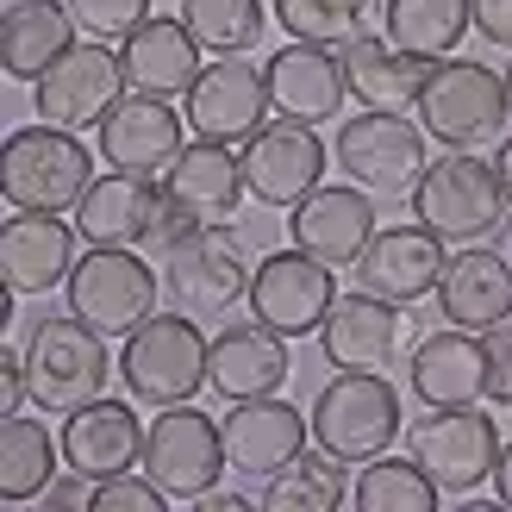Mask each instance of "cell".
<instances>
[{
  "label": "cell",
  "mask_w": 512,
  "mask_h": 512,
  "mask_svg": "<svg viewBox=\"0 0 512 512\" xmlns=\"http://www.w3.org/2000/svg\"><path fill=\"white\" fill-rule=\"evenodd\" d=\"M213 338L194 325V313H150L132 338H119V381L138 406H182L200 388H213Z\"/></svg>",
  "instance_id": "obj_1"
},
{
  "label": "cell",
  "mask_w": 512,
  "mask_h": 512,
  "mask_svg": "<svg viewBox=\"0 0 512 512\" xmlns=\"http://www.w3.org/2000/svg\"><path fill=\"white\" fill-rule=\"evenodd\" d=\"M100 157L82 144V132L63 125H25L0 150V194L13 213H75V200L94 188Z\"/></svg>",
  "instance_id": "obj_2"
},
{
  "label": "cell",
  "mask_w": 512,
  "mask_h": 512,
  "mask_svg": "<svg viewBox=\"0 0 512 512\" xmlns=\"http://www.w3.org/2000/svg\"><path fill=\"white\" fill-rule=\"evenodd\" d=\"M313 444L331 450L338 463H375L400 438V388L388 369H338L313 400Z\"/></svg>",
  "instance_id": "obj_3"
},
{
  "label": "cell",
  "mask_w": 512,
  "mask_h": 512,
  "mask_svg": "<svg viewBox=\"0 0 512 512\" xmlns=\"http://www.w3.org/2000/svg\"><path fill=\"white\" fill-rule=\"evenodd\" d=\"M63 294H69L75 319H88L94 331H107V338H132V331L157 313L163 269H150L132 244H88L75 256Z\"/></svg>",
  "instance_id": "obj_4"
},
{
  "label": "cell",
  "mask_w": 512,
  "mask_h": 512,
  "mask_svg": "<svg viewBox=\"0 0 512 512\" xmlns=\"http://www.w3.org/2000/svg\"><path fill=\"white\" fill-rule=\"evenodd\" d=\"M413 200V219L431 225L444 244H488L506 225V194L494 163H481L475 150H450V157H431V169L419 175V188L406 194Z\"/></svg>",
  "instance_id": "obj_5"
},
{
  "label": "cell",
  "mask_w": 512,
  "mask_h": 512,
  "mask_svg": "<svg viewBox=\"0 0 512 512\" xmlns=\"http://www.w3.org/2000/svg\"><path fill=\"white\" fill-rule=\"evenodd\" d=\"M119 363L107 356V331H94L88 319L57 313L32 325V344H25V375H32V406L44 413H75L107 394V375Z\"/></svg>",
  "instance_id": "obj_6"
},
{
  "label": "cell",
  "mask_w": 512,
  "mask_h": 512,
  "mask_svg": "<svg viewBox=\"0 0 512 512\" xmlns=\"http://www.w3.org/2000/svg\"><path fill=\"white\" fill-rule=\"evenodd\" d=\"M250 244L238 225H194L188 238L163 250V294L194 319H219L250 294Z\"/></svg>",
  "instance_id": "obj_7"
},
{
  "label": "cell",
  "mask_w": 512,
  "mask_h": 512,
  "mask_svg": "<svg viewBox=\"0 0 512 512\" xmlns=\"http://www.w3.org/2000/svg\"><path fill=\"white\" fill-rule=\"evenodd\" d=\"M331 157H338V169L350 175L356 188H369L375 200L413 194L419 175L431 169V157H425V125L406 119V113H375V107H363L356 119L338 125Z\"/></svg>",
  "instance_id": "obj_8"
},
{
  "label": "cell",
  "mask_w": 512,
  "mask_h": 512,
  "mask_svg": "<svg viewBox=\"0 0 512 512\" xmlns=\"http://www.w3.org/2000/svg\"><path fill=\"white\" fill-rule=\"evenodd\" d=\"M419 125L425 138H438L450 150H469V144H488L506 119V75L475 63V57H444L431 63V82L419 94Z\"/></svg>",
  "instance_id": "obj_9"
},
{
  "label": "cell",
  "mask_w": 512,
  "mask_h": 512,
  "mask_svg": "<svg viewBox=\"0 0 512 512\" xmlns=\"http://www.w3.org/2000/svg\"><path fill=\"white\" fill-rule=\"evenodd\" d=\"M225 469H232V456H225V431H219V419L200 413L194 400L163 406V413L150 419L144 475L157 481L169 500H207Z\"/></svg>",
  "instance_id": "obj_10"
},
{
  "label": "cell",
  "mask_w": 512,
  "mask_h": 512,
  "mask_svg": "<svg viewBox=\"0 0 512 512\" xmlns=\"http://www.w3.org/2000/svg\"><path fill=\"white\" fill-rule=\"evenodd\" d=\"M125 94H132V82H125L119 50L107 38H94V44H75L69 57H57L32 82V113L44 125H63V132H100V119Z\"/></svg>",
  "instance_id": "obj_11"
},
{
  "label": "cell",
  "mask_w": 512,
  "mask_h": 512,
  "mask_svg": "<svg viewBox=\"0 0 512 512\" xmlns=\"http://www.w3.org/2000/svg\"><path fill=\"white\" fill-rule=\"evenodd\" d=\"M406 450L419 456L444 494H475L481 481H494L500 425L481 406H431L419 425H406Z\"/></svg>",
  "instance_id": "obj_12"
},
{
  "label": "cell",
  "mask_w": 512,
  "mask_h": 512,
  "mask_svg": "<svg viewBox=\"0 0 512 512\" xmlns=\"http://www.w3.org/2000/svg\"><path fill=\"white\" fill-rule=\"evenodd\" d=\"M331 300H338V281H331V263H319V256H306L300 244L294 250H269L263 263H256L250 275V319L275 325L281 338H306V331H319Z\"/></svg>",
  "instance_id": "obj_13"
},
{
  "label": "cell",
  "mask_w": 512,
  "mask_h": 512,
  "mask_svg": "<svg viewBox=\"0 0 512 512\" xmlns=\"http://www.w3.org/2000/svg\"><path fill=\"white\" fill-rule=\"evenodd\" d=\"M182 113H188V132L194 138H219V144H244L269 125V75L263 63H244V57H219L200 69V82L182 94Z\"/></svg>",
  "instance_id": "obj_14"
},
{
  "label": "cell",
  "mask_w": 512,
  "mask_h": 512,
  "mask_svg": "<svg viewBox=\"0 0 512 512\" xmlns=\"http://www.w3.org/2000/svg\"><path fill=\"white\" fill-rule=\"evenodd\" d=\"M238 157H244L250 200H263V207H300L325 182V138L319 125L300 119H269L256 138H244Z\"/></svg>",
  "instance_id": "obj_15"
},
{
  "label": "cell",
  "mask_w": 512,
  "mask_h": 512,
  "mask_svg": "<svg viewBox=\"0 0 512 512\" xmlns=\"http://www.w3.org/2000/svg\"><path fill=\"white\" fill-rule=\"evenodd\" d=\"M375 232V194L356 182H319L300 207H288V238L331 269H356Z\"/></svg>",
  "instance_id": "obj_16"
},
{
  "label": "cell",
  "mask_w": 512,
  "mask_h": 512,
  "mask_svg": "<svg viewBox=\"0 0 512 512\" xmlns=\"http://www.w3.org/2000/svg\"><path fill=\"white\" fill-rule=\"evenodd\" d=\"M413 338V319L400 313V300H381L369 288L338 294L319 325V350L331 369H388Z\"/></svg>",
  "instance_id": "obj_17"
},
{
  "label": "cell",
  "mask_w": 512,
  "mask_h": 512,
  "mask_svg": "<svg viewBox=\"0 0 512 512\" xmlns=\"http://www.w3.org/2000/svg\"><path fill=\"white\" fill-rule=\"evenodd\" d=\"M182 125H188V113H175L163 94H125L94 132L100 163L125 169V175H163L182 157Z\"/></svg>",
  "instance_id": "obj_18"
},
{
  "label": "cell",
  "mask_w": 512,
  "mask_h": 512,
  "mask_svg": "<svg viewBox=\"0 0 512 512\" xmlns=\"http://www.w3.org/2000/svg\"><path fill=\"white\" fill-rule=\"evenodd\" d=\"M444 263H450V250H444V238L431 232V225H419V219L413 225H381L369 238V250L356 256V281H363L369 294H381V300L413 306L425 294H438Z\"/></svg>",
  "instance_id": "obj_19"
},
{
  "label": "cell",
  "mask_w": 512,
  "mask_h": 512,
  "mask_svg": "<svg viewBox=\"0 0 512 512\" xmlns=\"http://www.w3.org/2000/svg\"><path fill=\"white\" fill-rule=\"evenodd\" d=\"M144 438L150 425L132 413V400H88L63 413V463L88 481H113L125 469H144Z\"/></svg>",
  "instance_id": "obj_20"
},
{
  "label": "cell",
  "mask_w": 512,
  "mask_h": 512,
  "mask_svg": "<svg viewBox=\"0 0 512 512\" xmlns=\"http://www.w3.org/2000/svg\"><path fill=\"white\" fill-rule=\"evenodd\" d=\"M263 75H269V107H275V119H300V125L338 119L344 94H350V82H344V50L306 44V38L281 44L275 57L263 63Z\"/></svg>",
  "instance_id": "obj_21"
},
{
  "label": "cell",
  "mask_w": 512,
  "mask_h": 512,
  "mask_svg": "<svg viewBox=\"0 0 512 512\" xmlns=\"http://www.w3.org/2000/svg\"><path fill=\"white\" fill-rule=\"evenodd\" d=\"M75 232L82 244H157V225H163V182L157 175H125L107 169L94 175V188L75 200Z\"/></svg>",
  "instance_id": "obj_22"
},
{
  "label": "cell",
  "mask_w": 512,
  "mask_h": 512,
  "mask_svg": "<svg viewBox=\"0 0 512 512\" xmlns=\"http://www.w3.org/2000/svg\"><path fill=\"white\" fill-rule=\"evenodd\" d=\"M219 431H225V456H232V469L269 481L275 469H288L294 456L306 450L313 419L294 413L281 394H256V400H232V413L219 419Z\"/></svg>",
  "instance_id": "obj_23"
},
{
  "label": "cell",
  "mask_w": 512,
  "mask_h": 512,
  "mask_svg": "<svg viewBox=\"0 0 512 512\" xmlns=\"http://www.w3.org/2000/svg\"><path fill=\"white\" fill-rule=\"evenodd\" d=\"M163 194L194 225H232V213L244 207V194H250L244 157L232 144H219V138H194V144H182V157L163 169Z\"/></svg>",
  "instance_id": "obj_24"
},
{
  "label": "cell",
  "mask_w": 512,
  "mask_h": 512,
  "mask_svg": "<svg viewBox=\"0 0 512 512\" xmlns=\"http://www.w3.org/2000/svg\"><path fill=\"white\" fill-rule=\"evenodd\" d=\"M75 219L63 213H13L0 225V281L13 294H50L75 269Z\"/></svg>",
  "instance_id": "obj_25"
},
{
  "label": "cell",
  "mask_w": 512,
  "mask_h": 512,
  "mask_svg": "<svg viewBox=\"0 0 512 512\" xmlns=\"http://www.w3.org/2000/svg\"><path fill=\"white\" fill-rule=\"evenodd\" d=\"M406 381L425 406H481L488 400V344H481V331H463V325L431 331L425 344H413Z\"/></svg>",
  "instance_id": "obj_26"
},
{
  "label": "cell",
  "mask_w": 512,
  "mask_h": 512,
  "mask_svg": "<svg viewBox=\"0 0 512 512\" xmlns=\"http://www.w3.org/2000/svg\"><path fill=\"white\" fill-rule=\"evenodd\" d=\"M119 63H125L132 94H163V100H182L207 69L200 63V38L182 19H163V13H150L132 38H119Z\"/></svg>",
  "instance_id": "obj_27"
},
{
  "label": "cell",
  "mask_w": 512,
  "mask_h": 512,
  "mask_svg": "<svg viewBox=\"0 0 512 512\" xmlns=\"http://www.w3.org/2000/svg\"><path fill=\"white\" fill-rule=\"evenodd\" d=\"M207 369H213V394L219 400H256V394H281L294 356H288V338H281L275 325L250 319V325H225L219 331Z\"/></svg>",
  "instance_id": "obj_28"
},
{
  "label": "cell",
  "mask_w": 512,
  "mask_h": 512,
  "mask_svg": "<svg viewBox=\"0 0 512 512\" xmlns=\"http://www.w3.org/2000/svg\"><path fill=\"white\" fill-rule=\"evenodd\" d=\"M438 313L463 331H494L512 319V256H494L488 244H469L444 263Z\"/></svg>",
  "instance_id": "obj_29"
},
{
  "label": "cell",
  "mask_w": 512,
  "mask_h": 512,
  "mask_svg": "<svg viewBox=\"0 0 512 512\" xmlns=\"http://www.w3.org/2000/svg\"><path fill=\"white\" fill-rule=\"evenodd\" d=\"M344 82L375 113H413L425 82H431V57H413V50H400L394 38L369 32V38L344 44Z\"/></svg>",
  "instance_id": "obj_30"
},
{
  "label": "cell",
  "mask_w": 512,
  "mask_h": 512,
  "mask_svg": "<svg viewBox=\"0 0 512 512\" xmlns=\"http://www.w3.org/2000/svg\"><path fill=\"white\" fill-rule=\"evenodd\" d=\"M69 50H75L69 0H7V7H0V69H7L13 82H38Z\"/></svg>",
  "instance_id": "obj_31"
},
{
  "label": "cell",
  "mask_w": 512,
  "mask_h": 512,
  "mask_svg": "<svg viewBox=\"0 0 512 512\" xmlns=\"http://www.w3.org/2000/svg\"><path fill=\"white\" fill-rule=\"evenodd\" d=\"M63 438H50V425L32 413H0V500L25 506L44 500V488L57 481Z\"/></svg>",
  "instance_id": "obj_32"
},
{
  "label": "cell",
  "mask_w": 512,
  "mask_h": 512,
  "mask_svg": "<svg viewBox=\"0 0 512 512\" xmlns=\"http://www.w3.org/2000/svg\"><path fill=\"white\" fill-rule=\"evenodd\" d=\"M269 13L281 19V32H288V38L344 50V44H356V38L381 32L388 0H269Z\"/></svg>",
  "instance_id": "obj_33"
},
{
  "label": "cell",
  "mask_w": 512,
  "mask_h": 512,
  "mask_svg": "<svg viewBox=\"0 0 512 512\" xmlns=\"http://www.w3.org/2000/svg\"><path fill=\"white\" fill-rule=\"evenodd\" d=\"M350 500V481L344 463L331 450H300L288 469H275L263 481V512H338Z\"/></svg>",
  "instance_id": "obj_34"
},
{
  "label": "cell",
  "mask_w": 512,
  "mask_h": 512,
  "mask_svg": "<svg viewBox=\"0 0 512 512\" xmlns=\"http://www.w3.org/2000/svg\"><path fill=\"white\" fill-rule=\"evenodd\" d=\"M438 481L425 475V463L413 450L406 456H375L363 463V475L350 481V506L356 512H438Z\"/></svg>",
  "instance_id": "obj_35"
},
{
  "label": "cell",
  "mask_w": 512,
  "mask_h": 512,
  "mask_svg": "<svg viewBox=\"0 0 512 512\" xmlns=\"http://www.w3.org/2000/svg\"><path fill=\"white\" fill-rule=\"evenodd\" d=\"M381 32L413 57H450L463 32H475V19H469V0H388Z\"/></svg>",
  "instance_id": "obj_36"
},
{
  "label": "cell",
  "mask_w": 512,
  "mask_h": 512,
  "mask_svg": "<svg viewBox=\"0 0 512 512\" xmlns=\"http://www.w3.org/2000/svg\"><path fill=\"white\" fill-rule=\"evenodd\" d=\"M182 25L200 38V50L213 57H244L263 44V0H182Z\"/></svg>",
  "instance_id": "obj_37"
},
{
  "label": "cell",
  "mask_w": 512,
  "mask_h": 512,
  "mask_svg": "<svg viewBox=\"0 0 512 512\" xmlns=\"http://www.w3.org/2000/svg\"><path fill=\"white\" fill-rule=\"evenodd\" d=\"M169 506L175 500L144 469H125L113 481H94V494H88V512H169Z\"/></svg>",
  "instance_id": "obj_38"
},
{
  "label": "cell",
  "mask_w": 512,
  "mask_h": 512,
  "mask_svg": "<svg viewBox=\"0 0 512 512\" xmlns=\"http://www.w3.org/2000/svg\"><path fill=\"white\" fill-rule=\"evenodd\" d=\"M69 13H75L82 32L119 44V38H132L138 25L150 19V0H69Z\"/></svg>",
  "instance_id": "obj_39"
},
{
  "label": "cell",
  "mask_w": 512,
  "mask_h": 512,
  "mask_svg": "<svg viewBox=\"0 0 512 512\" xmlns=\"http://www.w3.org/2000/svg\"><path fill=\"white\" fill-rule=\"evenodd\" d=\"M488 344V406H512V319L481 331Z\"/></svg>",
  "instance_id": "obj_40"
},
{
  "label": "cell",
  "mask_w": 512,
  "mask_h": 512,
  "mask_svg": "<svg viewBox=\"0 0 512 512\" xmlns=\"http://www.w3.org/2000/svg\"><path fill=\"white\" fill-rule=\"evenodd\" d=\"M25 394H32V375H25V350L7 344V350H0V413H25Z\"/></svg>",
  "instance_id": "obj_41"
},
{
  "label": "cell",
  "mask_w": 512,
  "mask_h": 512,
  "mask_svg": "<svg viewBox=\"0 0 512 512\" xmlns=\"http://www.w3.org/2000/svg\"><path fill=\"white\" fill-rule=\"evenodd\" d=\"M469 19H475L481 44L512 50V0H469Z\"/></svg>",
  "instance_id": "obj_42"
},
{
  "label": "cell",
  "mask_w": 512,
  "mask_h": 512,
  "mask_svg": "<svg viewBox=\"0 0 512 512\" xmlns=\"http://www.w3.org/2000/svg\"><path fill=\"white\" fill-rule=\"evenodd\" d=\"M88 494H94V481L69 469V481H50L44 488V512H88Z\"/></svg>",
  "instance_id": "obj_43"
},
{
  "label": "cell",
  "mask_w": 512,
  "mask_h": 512,
  "mask_svg": "<svg viewBox=\"0 0 512 512\" xmlns=\"http://www.w3.org/2000/svg\"><path fill=\"white\" fill-rule=\"evenodd\" d=\"M494 494H500V506H512V444H500V463H494Z\"/></svg>",
  "instance_id": "obj_44"
},
{
  "label": "cell",
  "mask_w": 512,
  "mask_h": 512,
  "mask_svg": "<svg viewBox=\"0 0 512 512\" xmlns=\"http://www.w3.org/2000/svg\"><path fill=\"white\" fill-rule=\"evenodd\" d=\"M494 175H500V194H506V207H512V138L494 150Z\"/></svg>",
  "instance_id": "obj_45"
},
{
  "label": "cell",
  "mask_w": 512,
  "mask_h": 512,
  "mask_svg": "<svg viewBox=\"0 0 512 512\" xmlns=\"http://www.w3.org/2000/svg\"><path fill=\"white\" fill-rule=\"evenodd\" d=\"M500 75H506V119H512V63H506Z\"/></svg>",
  "instance_id": "obj_46"
},
{
  "label": "cell",
  "mask_w": 512,
  "mask_h": 512,
  "mask_svg": "<svg viewBox=\"0 0 512 512\" xmlns=\"http://www.w3.org/2000/svg\"><path fill=\"white\" fill-rule=\"evenodd\" d=\"M506 256H512V250H506Z\"/></svg>",
  "instance_id": "obj_47"
}]
</instances>
